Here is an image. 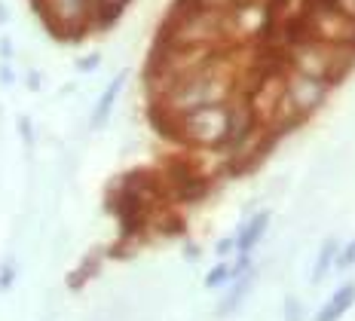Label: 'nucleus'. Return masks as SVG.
<instances>
[{
    "label": "nucleus",
    "mask_w": 355,
    "mask_h": 321,
    "mask_svg": "<svg viewBox=\"0 0 355 321\" xmlns=\"http://www.w3.org/2000/svg\"><path fill=\"white\" fill-rule=\"evenodd\" d=\"M175 132L181 141L205 150L227 147L230 141V104H209L175 116Z\"/></svg>",
    "instance_id": "1"
},
{
    "label": "nucleus",
    "mask_w": 355,
    "mask_h": 321,
    "mask_svg": "<svg viewBox=\"0 0 355 321\" xmlns=\"http://www.w3.org/2000/svg\"><path fill=\"white\" fill-rule=\"evenodd\" d=\"M285 101L291 104V110L297 116H313L315 110H322V104L328 101L331 95V83L319 77H309V73L294 71L291 77L285 80Z\"/></svg>",
    "instance_id": "2"
},
{
    "label": "nucleus",
    "mask_w": 355,
    "mask_h": 321,
    "mask_svg": "<svg viewBox=\"0 0 355 321\" xmlns=\"http://www.w3.org/2000/svg\"><path fill=\"white\" fill-rule=\"evenodd\" d=\"M270 220H272L270 208H257V211L245 220V227L239 229V236H236V251H239V254H248L251 248H254V245L263 238L266 227H270Z\"/></svg>",
    "instance_id": "3"
},
{
    "label": "nucleus",
    "mask_w": 355,
    "mask_h": 321,
    "mask_svg": "<svg viewBox=\"0 0 355 321\" xmlns=\"http://www.w3.org/2000/svg\"><path fill=\"white\" fill-rule=\"evenodd\" d=\"M125 83V71L123 73H116L114 80H110V86L101 92V98L98 104H95V110H92V116H89V129H101V125L110 119V110H114V104L116 98H120V89Z\"/></svg>",
    "instance_id": "4"
},
{
    "label": "nucleus",
    "mask_w": 355,
    "mask_h": 321,
    "mask_svg": "<svg viewBox=\"0 0 355 321\" xmlns=\"http://www.w3.org/2000/svg\"><path fill=\"white\" fill-rule=\"evenodd\" d=\"M352 303H355V281H346V285L340 288L334 297H331V303L322 306V312H319V315H315L313 321H337L346 309H349Z\"/></svg>",
    "instance_id": "5"
},
{
    "label": "nucleus",
    "mask_w": 355,
    "mask_h": 321,
    "mask_svg": "<svg viewBox=\"0 0 355 321\" xmlns=\"http://www.w3.org/2000/svg\"><path fill=\"white\" fill-rule=\"evenodd\" d=\"M251 285H254V270H248L245 275H239V279H233L230 294H227L224 300H220V306H218V312H220V315H230V312H236V306H239V303L248 297Z\"/></svg>",
    "instance_id": "6"
},
{
    "label": "nucleus",
    "mask_w": 355,
    "mask_h": 321,
    "mask_svg": "<svg viewBox=\"0 0 355 321\" xmlns=\"http://www.w3.org/2000/svg\"><path fill=\"white\" fill-rule=\"evenodd\" d=\"M337 254H340V242L337 238H328V242L322 245V251H319V260H315V272H313V285H319V281L324 279V272L334 266V260H337Z\"/></svg>",
    "instance_id": "7"
},
{
    "label": "nucleus",
    "mask_w": 355,
    "mask_h": 321,
    "mask_svg": "<svg viewBox=\"0 0 355 321\" xmlns=\"http://www.w3.org/2000/svg\"><path fill=\"white\" fill-rule=\"evenodd\" d=\"M224 281H230V263H218L205 275V288H218V285H224Z\"/></svg>",
    "instance_id": "8"
},
{
    "label": "nucleus",
    "mask_w": 355,
    "mask_h": 321,
    "mask_svg": "<svg viewBox=\"0 0 355 321\" xmlns=\"http://www.w3.org/2000/svg\"><path fill=\"white\" fill-rule=\"evenodd\" d=\"M98 64H101V52H92V55L80 58V62H77V71H80V73H92V71H98Z\"/></svg>",
    "instance_id": "9"
},
{
    "label": "nucleus",
    "mask_w": 355,
    "mask_h": 321,
    "mask_svg": "<svg viewBox=\"0 0 355 321\" xmlns=\"http://www.w3.org/2000/svg\"><path fill=\"white\" fill-rule=\"evenodd\" d=\"M352 263H355V242H352V245H346V248L337 254V260H334L337 270H346V266H352Z\"/></svg>",
    "instance_id": "10"
},
{
    "label": "nucleus",
    "mask_w": 355,
    "mask_h": 321,
    "mask_svg": "<svg viewBox=\"0 0 355 321\" xmlns=\"http://www.w3.org/2000/svg\"><path fill=\"white\" fill-rule=\"evenodd\" d=\"M285 321H303L297 297H288V300H285Z\"/></svg>",
    "instance_id": "11"
},
{
    "label": "nucleus",
    "mask_w": 355,
    "mask_h": 321,
    "mask_svg": "<svg viewBox=\"0 0 355 321\" xmlns=\"http://www.w3.org/2000/svg\"><path fill=\"white\" fill-rule=\"evenodd\" d=\"M19 132H21V141L31 147L34 144V132H31V119L28 116H19Z\"/></svg>",
    "instance_id": "12"
},
{
    "label": "nucleus",
    "mask_w": 355,
    "mask_h": 321,
    "mask_svg": "<svg viewBox=\"0 0 355 321\" xmlns=\"http://www.w3.org/2000/svg\"><path fill=\"white\" fill-rule=\"evenodd\" d=\"M12 279H16V270H12V263H3V272H0V290H10Z\"/></svg>",
    "instance_id": "13"
},
{
    "label": "nucleus",
    "mask_w": 355,
    "mask_h": 321,
    "mask_svg": "<svg viewBox=\"0 0 355 321\" xmlns=\"http://www.w3.org/2000/svg\"><path fill=\"white\" fill-rule=\"evenodd\" d=\"M230 251H236V236L233 238H224V242H218V254H220V257H227Z\"/></svg>",
    "instance_id": "14"
},
{
    "label": "nucleus",
    "mask_w": 355,
    "mask_h": 321,
    "mask_svg": "<svg viewBox=\"0 0 355 321\" xmlns=\"http://www.w3.org/2000/svg\"><path fill=\"white\" fill-rule=\"evenodd\" d=\"M12 80H16V77H12V68H10V64H0V83H3V86H12Z\"/></svg>",
    "instance_id": "15"
},
{
    "label": "nucleus",
    "mask_w": 355,
    "mask_h": 321,
    "mask_svg": "<svg viewBox=\"0 0 355 321\" xmlns=\"http://www.w3.org/2000/svg\"><path fill=\"white\" fill-rule=\"evenodd\" d=\"M0 52H3V58H10V55H12V43H10V37H0Z\"/></svg>",
    "instance_id": "16"
},
{
    "label": "nucleus",
    "mask_w": 355,
    "mask_h": 321,
    "mask_svg": "<svg viewBox=\"0 0 355 321\" xmlns=\"http://www.w3.org/2000/svg\"><path fill=\"white\" fill-rule=\"evenodd\" d=\"M10 19H12V16H10V6L0 0V25H10Z\"/></svg>",
    "instance_id": "17"
}]
</instances>
